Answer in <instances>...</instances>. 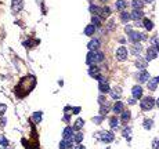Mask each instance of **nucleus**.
<instances>
[{
	"label": "nucleus",
	"mask_w": 159,
	"mask_h": 149,
	"mask_svg": "<svg viewBox=\"0 0 159 149\" xmlns=\"http://www.w3.org/2000/svg\"><path fill=\"white\" fill-rule=\"evenodd\" d=\"M104 61V54L101 53L100 50H94V51H89L87 57H86V62L89 65H94Z\"/></svg>",
	"instance_id": "nucleus-1"
},
{
	"label": "nucleus",
	"mask_w": 159,
	"mask_h": 149,
	"mask_svg": "<svg viewBox=\"0 0 159 149\" xmlns=\"http://www.w3.org/2000/svg\"><path fill=\"white\" fill-rule=\"evenodd\" d=\"M156 104V101L152 98V97H144L143 99H141V109L143 110H151L152 108H154V105Z\"/></svg>",
	"instance_id": "nucleus-2"
},
{
	"label": "nucleus",
	"mask_w": 159,
	"mask_h": 149,
	"mask_svg": "<svg viewBox=\"0 0 159 149\" xmlns=\"http://www.w3.org/2000/svg\"><path fill=\"white\" fill-rule=\"evenodd\" d=\"M141 40H147V36L144 33H140V32H136V31H131L129 33V42L130 43H140Z\"/></svg>",
	"instance_id": "nucleus-3"
},
{
	"label": "nucleus",
	"mask_w": 159,
	"mask_h": 149,
	"mask_svg": "<svg viewBox=\"0 0 159 149\" xmlns=\"http://www.w3.org/2000/svg\"><path fill=\"white\" fill-rule=\"evenodd\" d=\"M97 137H98L100 141H102V142H105V144H109V142H112V141L115 139L114 133H111V131H101V133L97 134Z\"/></svg>",
	"instance_id": "nucleus-4"
},
{
	"label": "nucleus",
	"mask_w": 159,
	"mask_h": 149,
	"mask_svg": "<svg viewBox=\"0 0 159 149\" xmlns=\"http://www.w3.org/2000/svg\"><path fill=\"white\" fill-rule=\"evenodd\" d=\"M116 59L118 61H126L127 59V48L125 46H120L116 50Z\"/></svg>",
	"instance_id": "nucleus-5"
},
{
	"label": "nucleus",
	"mask_w": 159,
	"mask_h": 149,
	"mask_svg": "<svg viewBox=\"0 0 159 149\" xmlns=\"http://www.w3.org/2000/svg\"><path fill=\"white\" fill-rule=\"evenodd\" d=\"M98 90L102 93V94H106V93H109L111 91V87L108 84V82H106L105 79H100V83H98Z\"/></svg>",
	"instance_id": "nucleus-6"
},
{
	"label": "nucleus",
	"mask_w": 159,
	"mask_h": 149,
	"mask_svg": "<svg viewBox=\"0 0 159 149\" xmlns=\"http://www.w3.org/2000/svg\"><path fill=\"white\" fill-rule=\"evenodd\" d=\"M156 57H158V48H155V47H149V48H147V57H145L147 61L156 59Z\"/></svg>",
	"instance_id": "nucleus-7"
},
{
	"label": "nucleus",
	"mask_w": 159,
	"mask_h": 149,
	"mask_svg": "<svg viewBox=\"0 0 159 149\" xmlns=\"http://www.w3.org/2000/svg\"><path fill=\"white\" fill-rule=\"evenodd\" d=\"M89 74H90L91 77L97 79V80L101 79V76H100V68L95 66V65H90V68H89Z\"/></svg>",
	"instance_id": "nucleus-8"
},
{
	"label": "nucleus",
	"mask_w": 159,
	"mask_h": 149,
	"mask_svg": "<svg viewBox=\"0 0 159 149\" xmlns=\"http://www.w3.org/2000/svg\"><path fill=\"white\" fill-rule=\"evenodd\" d=\"M131 95H133V98H136V99L143 98V87L141 86H134L131 88Z\"/></svg>",
	"instance_id": "nucleus-9"
},
{
	"label": "nucleus",
	"mask_w": 159,
	"mask_h": 149,
	"mask_svg": "<svg viewBox=\"0 0 159 149\" xmlns=\"http://www.w3.org/2000/svg\"><path fill=\"white\" fill-rule=\"evenodd\" d=\"M137 80L140 83H145V82H148L149 80V73L144 69V71H140V73L137 74Z\"/></svg>",
	"instance_id": "nucleus-10"
},
{
	"label": "nucleus",
	"mask_w": 159,
	"mask_h": 149,
	"mask_svg": "<svg viewBox=\"0 0 159 149\" xmlns=\"http://www.w3.org/2000/svg\"><path fill=\"white\" fill-rule=\"evenodd\" d=\"M100 40L98 39H93V40H90L89 44H87V48L90 50V51H94V50H98L100 48Z\"/></svg>",
	"instance_id": "nucleus-11"
},
{
	"label": "nucleus",
	"mask_w": 159,
	"mask_h": 149,
	"mask_svg": "<svg viewBox=\"0 0 159 149\" xmlns=\"http://www.w3.org/2000/svg\"><path fill=\"white\" fill-rule=\"evenodd\" d=\"M74 128L72 127H65L62 131V137L64 139H72L74 138Z\"/></svg>",
	"instance_id": "nucleus-12"
},
{
	"label": "nucleus",
	"mask_w": 159,
	"mask_h": 149,
	"mask_svg": "<svg viewBox=\"0 0 159 149\" xmlns=\"http://www.w3.org/2000/svg\"><path fill=\"white\" fill-rule=\"evenodd\" d=\"M134 65H136V68H137V69L144 71V69L147 68V65H148V61H147V59H143V58H138V59H136Z\"/></svg>",
	"instance_id": "nucleus-13"
},
{
	"label": "nucleus",
	"mask_w": 159,
	"mask_h": 149,
	"mask_svg": "<svg viewBox=\"0 0 159 149\" xmlns=\"http://www.w3.org/2000/svg\"><path fill=\"white\" fill-rule=\"evenodd\" d=\"M131 20H134V21H138V20H141L143 18V10H136V8H133V11H131Z\"/></svg>",
	"instance_id": "nucleus-14"
},
{
	"label": "nucleus",
	"mask_w": 159,
	"mask_h": 149,
	"mask_svg": "<svg viewBox=\"0 0 159 149\" xmlns=\"http://www.w3.org/2000/svg\"><path fill=\"white\" fill-rule=\"evenodd\" d=\"M60 148L61 149H72V139H62L60 142Z\"/></svg>",
	"instance_id": "nucleus-15"
},
{
	"label": "nucleus",
	"mask_w": 159,
	"mask_h": 149,
	"mask_svg": "<svg viewBox=\"0 0 159 149\" xmlns=\"http://www.w3.org/2000/svg\"><path fill=\"white\" fill-rule=\"evenodd\" d=\"M141 51H143V46L140 43H134L133 47H131V54L133 55H138V54H141Z\"/></svg>",
	"instance_id": "nucleus-16"
},
{
	"label": "nucleus",
	"mask_w": 159,
	"mask_h": 149,
	"mask_svg": "<svg viewBox=\"0 0 159 149\" xmlns=\"http://www.w3.org/2000/svg\"><path fill=\"white\" fill-rule=\"evenodd\" d=\"M158 83H159V79H158V77H155V79H151V80H148V88L151 90V91L156 90V87H158Z\"/></svg>",
	"instance_id": "nucleus-17"
},
{
	"label": "nucleus",
	"mask_w": 159,
	"mask_h": 149,
	"mask_svg": "<svg viewBox=\"0 0 159 149\" xmlns=\"http://www.w3.org/2000/svg\"><path fill=\"white\" fill-rule=\"evenodd\" d=\"M109 109H111V105H109V102H102L101 104V108H100V113L101 115H106L108 112H109Z\"/></svg>",
	"instance_id": "nucleus-18"
},
{
	"label": "nucleus",
	"mask_w": 159,
	"mask_h": 149,
	"mask_svg": "<svg viewBox=\"0 0 159 149\" xmlns=\"http://www.w3.org/2000/svg\"><path fill=\"white\" fill-rule=\"evenodd\" d=\"M22 10V0H12V11L18 12Z\"/></svg>",
	"instance_id": "nucleus-19"
},
{
	"label": "nucleus",
	"mask_w": 159,
	"mask_h": 149,
	"mask_svg": "<svg viewBox=\"0 0 159 149\" xmlns=\"http://www.w3.org/2000/svg\"><path fill=\"white\" fill-rule=\"evenodd\" d=\"M95 28H97V26L93 25V24H91V25H87V26H86V29H85V35L86 36H93L94 32H95Z\"/></svg>",
	"instance_id": "nucleus-20"
},
{
	"label": "nucleus",
	"mask_w": 159,
	"mask_h": 149,
	"mask_svg": "<svg viewBox=\"0 0 159 149\" xmlns=\"http://www.w3.org/2000/svg\"><path fill=\"white\" fill-rule=\"evenodd\" d=\"M143 25H144V28L147 29V31H152L154 29V22L148 20V18H144L143 20Z\"/></svg>",
	"instance_id": "nucleus-21"
},
{
	"label": "nucleus",
	"mask_w": 159,
	"mask_h": 149,
	"mask_svg": "<svg viewBox=\"0 0 159 149\" xmlns=\"http://www.w3.org/2000/svg\"><path fill=\"white\" fill-rule=\"evenodd\" d=\"M109 93H111V97H112V98L119 99V98H120V95H122V88L116 87V88H114V90H112V91H109Z\"/></svg>",
	"instance_id": "nucleus-22"
},
{
	"label": "nucleus",
	"mask_w": 159,
	"mask_h": 149,
	"mask_svg": "<svg viewBox=\"0 0 159 149\" xmlns=\"http://www.w3.org/2000/svg\"><path fill=\"white\" fill-rule=\"evenodd\" d=\"M143 6H144V0H133L131 1V7L136 10H141Z\"/></svg>",
	"instance_id": "nucleus-23"
},
{
	"label": "nucleus",
	"mask_w": 159,
	"mask_h": 149,
	"mask_svg": "<svg viewBox=\"0 0 159 149\" xmlns=\"http://www.w3.org/2000/svg\"><path fill=\"white\" fill-rule=\"evenodd\" d=\"M114 112H115L116 115H120V113L123 112V104H122L120 101H118L116 104L114 105Z\"/></svg>",
	"instance_id": "nucleus-24"
},
{
	"label": "nucleus",
	"mask_w": 159,
	"mask_h": 149,
	"mask_svg": "<svg viewBox=\"0 0 159 149\" xmlns=\"http://www.w3.org/2000/svg\"><path fill=\"white\" fill-rule=\"evenodd\" d=\"M42 117H43V113H42V112H36V113H33V115H32V122L37 124V123H40Z\"/></svg>",
	"instance_id": "nucleus-25"
},
{
	"label": "nucleus",
	"mask_w": 159,
	"mask_h": 149,
	"mask_svg": "<svg viewBox=\"0 0 159 149\" xmlns=\"http://www.w3.org/2000/svg\"><path fill=\"white\" fill-rule=\"evenodd\" d=\"M126 0H118L116 1V8L119 11H123L125 8H126Z\"/></svg>",
	"instance_id": "nucleus-26"
},
{
	"label": "nucleus",
	"mask_w": 159,
	"mask_h": 149,
	"mask_svg": "<svg viewBox=\"0 0 159 149\" xmlns=\"http://www.w3.org/2000/svg\"><path fill=\"white\" fill-rule=\"evenodd\" d=\"M83 124H85V122H83V119H78L76 122H75V126H74V130L76 131H79L80 128L83 127Z\"/></svg>",
	"instance_id": "nucleus-27"
},
{
	"label": "nucleus",
	"mask_w": 159,
	"mask_h": 149,
	"mask_svg": "<svg viewBox=\"0 0 159 149\" xmlns=\"http://www.w3.org/2000/svg\"><path fill=\"white\" fill-rule=\"evenodd\" d=\"M143 126H144L145 130H151L152 126H154V120H151V119H145V120H144V123H143Z\"/></svg>",
	"instance_id": "nucleus-28"
},
{
	"label": "nucleus",
	"mask_w": 159,
	"mask_h": 149,
	"mask_svg": "<svg viewBox=\"0 0 159 149\" xmlns=\"http://www.w3.org/2000/svg\"><path fill=\"white\" fill-rule=\"evenodd\" d=\"M120 20H122V22H127L129 20H131V15L126 11H122L120 12Z\"/></svg>",
	"instance_id": "nucleus-29"
},
{
	"label": "nucleus",
	"mask_w": 159,
	"mask_h": 149,
	"mask_svg": "<svg viewBox=\"0 0 159 149\" xmlns=\"http://www.w3.org/2000/svg\"><path fill=\"white\" fill-rule=\"evenodd\" d=\"M122 134H123V137L126 139H130L131 138V128L130 127H125V130L122 131Z\"/></svg>",
	"instance_id": "nucleus-30"
},
{
	"label": "nucleus",
	"mask_w": 159,
	"mask_h": 149,
	"mask_svg": "<svg viewBox=\"0 0 159 149\" xmlns=\"http://www.w3.org/2000/svg\"><path fill=\"white\" fill-rule=\"evenodd\" d=\"M120 119H122V122H125V123H126V122H129V120H130V112H129V110H123V112H122V116H120Z\"/></svg>",
	"instance_id": "nucleus-31"
},
{
	"label": "nucleus",
	"mask_w": 159,
	"mask_h": 149,
	"mask_svg": "<svg viewBox=\"0 0 159 149\" xmlns=\"http://www.w3.org/2000/svg\"><path fill=\"white\" fill-rule=\"evenodd\" d=\"M89 10H90V12H93V14H100V12H101V8L97 7V6H94V4H91Z\"/></svg>",
	"instance_id": "nucleus-32"
},
{
	"label": "nucleus",
	"mask_w": 159,
	"mask_h": 149,
	"mask_svg": "<svg viewBox=\"0 0 159 149\" xmlns=\"http://www.w3.org/2000/svg\"><path fill=\"white\" fill-rule=\"evenodd\" d=\"M102 17H108V15H111V8L109 7H104V8H101V12H100Z\"/></svg>",
	"instance_id": "nucleus-33"
},
{
	"label": "nucleus",
	"mask_w": 159,
	"mask_h": 149,
	"mask_svg": "<svg viewBox=\"0 0 159 149\" xmlns=\"http://www.w3.org/2000/svg\"><path fill=\"white\" fill-rule=\"evenodd\" d=\"M74 141L76 142V144H80V142L83 141V135H82L80 133H78L76 135H74Z\"/></svg>",
	"instance_id": "nucleus-34"
},
{
	"label": "nucleus",
	"mask_w": 159,
	"mask_h": 149,
	"mask_svg": "<svg viewBox=\"0 0 159 149\" xmlns=\"http://www.w3.org/2000/svg\"><path fill=\"white\" fill-rule=\"evenodd\" d=\"M91 22H93V25H95V26H100L101 25V20L97 17V15H93V18H91Z\"/></svg>",
	"instance_id": "nucleus-35"
},
{
	"label": "nucleus",
	"mask_w": 159,
	"mask_h": 149,
	"mask_svg": "<svg viewBox=\"0 0 159 149\" xmlns=\"http://www.w3.org/2000/svg\"><path fill=\"white\" fill-rule=\"evenodd\" d=\"M118 123H119V122H118L116 117H112V119L109 120V124H111V127H112V128H116L118 127Z\"/></svg>",
	"instance_id": "nucleus-36"
},
{
	"label": "nucleus",
	"mask_w": 159,
	"mask_h": 149,
	"mask_svg": "<svg viewBox=\"0 0 159 149\" xmlns=\"http://www.w3.org/2000/svg\"><path fill=\"white\" fill-rule=\"evenodd\" d=\"M0 144H1L3 146H7V145H9V141L4 138V135H0Z\"/></svg>",
	"instance_id": "nucleus-37"
},
{
	"label": "nucleus",
	"mask_w": 159,
	"mask_h": 149,
	"mask_svg": "<svg viewBox=\"0 0 159 149\" xmlns=\"http://www.w3.org/2000/svg\"><path fill=\"white\" fill-rule=\"evenodd\" d=\"M152 149H159V138L154 139V142H152Z\"/></svg>",
	"instance_id": "nucleus-38"
},
{
	"label": "nucleus",
	"mask_w": 159,
	"mask_h": 149,
	"mask_svg": "<svg viewBox=\"0 0 159 149\" xmlns=\"http://www.w3.org/2000/svg\"><path fill=\"white\" fill-rule=\"evenodd\" d=\"M6 109H7V107H6L4 104H0V116H3V115H4Z\"/></svg>",
	"instance_id": "nucleus-39"
},
{
	"label": "nucleus",
	"mask_w": 159,
	"mask_h": 149,
	"mask_svg": "<svg viewBox=\"0 0 159 149\" xmlns=\"http://www.w3.org/2000/svg\"><path fill=\"white\" fill-rule=\"evenodd\" d=\"M93 122H94V123H100V122H102V116L94 117V119H93Z\"/></svg>",
	"instance_id": "nucleus-40"
},
{
	"label": "nucleus",
	"mask_w": 159,
	"mask_h": 149,
	"mask_svg": "<svg viewBox=\"0 0 159 149\" xmlns=\"http://www.w3.org/2000/svg\"><path fill=\"white\" fill-rule=\"evenodd\" d=\"M129 104H130V105H134V104H136V98H130V99H129Z\"/></svg>",
	"instance_id": "nucleus-41"
},
{
	"label": "nucleus",
	"mask_w": 159,
	"mask_h": 149,
	"mask_svg": "<svg viewBox=\"0 0 159 149\" xmlns=\"http://www.w3.org/2000/svg\"><path fill=\"white\" fill-rule=\"evenodd\" d=\"M75 149H86V148H85V146H83V145H80V144H78V145L75 146Z\"/></svg>",
	"instance_id": "nucleus-42"
},
{
	"label": "nucleus",
	"mask_w": 159,
	"mask_h": 149,
	"mask_svg": "<svg viewBox=\"0 0 159 149\" xmlns=\"http://www.w3.org/2000/svg\"><path fill=\"white\" fill-rule=\"evenodd\" d=\"M72 110H74V113L76 115V113H79V112H80V108H74Z\"/></svg>",
	"instance_id": "nucleus-43"
},
{
	"label": "nucleus",
	"mask_w": 159,
	"mask_h": 149,
	"mask_svg": "<svg viewBox=\"0 0 159 149\" xmlns=\"http://www.w3.org/2000/svg\"><path fill=\"white\" fill-rule=\"evenodd\" d=\"M154 0H145V3H152Z\"/></svg>",
	"instance_id": "nucleus-44"
},
{
	"label": "nucleus",
	"mask_w": 159,
	"mask_h": 149,
	"mask_svg": "<svg viewBox=\"0 0 159 149\" xmlns=\"http://www.w3.org/2000/svg\"><path fill=\"white\" fill-rule=\"evenodd\" d=\"M156 105H158V108H159V98L156 99Z\"/></svg>",
	"instance_id": "nucleus-45"
},
{
	"label": "nucleus",
	"mask_w": 159,
	"mask_h": 149,
	"mask_svg": "<svg viewBox=\"0 0 159 149\" xmlns=\"http://www.w3.org/2000/svg\"><path fill=\"white\" fill-rule=\"evenodd\" d=\"M100 1H106V0H100Z\"/></svg>",
	"instance_id": "nucleus-46"
},
{
	"label": "nucleus",
	"mask_w": 159,
	"mask_h": 149,
	"mask_svg": "<svg viewBox=\"0 0 159 149\" xmlns=\"http://www.w3.org/2000/svg\"><path fill=\"white\" fill-rule=\"evenodd\" d=\"M4 149H10V148H6V146H4Z\"/></svg>",
	"instance_id": "nucleus-47"
}]
</instances>
